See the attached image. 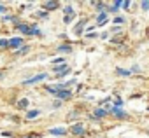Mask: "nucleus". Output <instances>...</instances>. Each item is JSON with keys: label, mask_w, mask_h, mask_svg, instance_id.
<instances>
[{"label": "nucleus", "mask_w": 149, "mask_h": 138, "mask_svg": "<svg viewBox=\"0 0 149 138\" xmlns=\"http://www.w3.org/2000/svg\"><path fill=\"white\" fill-rule=\"evenodd\" d=\"M16 30L21 32L23 35H37V37H42V32L37 28L35 23H32V25H28V23H19V25H16Z\"/></svg>", "instance_id": "f257e3e1"}, {"label": "nucleus", "mask_w": 149, "mask_h": 138, "mask_svg": "<svg viewBox=\"0 0 149 138\" xmlns=\"http://www.w3.org/2000/svg\"><path fill=\"white\" fill-rule=\"evenodd\" d=\"M107 110H109V114H112L116 119H119V121H123V119H130V114L128 112H125L121 107H114V105H107Z\"/></svg>", "instance_id": "f03ea898"}, {"label": "nucleus", "mask_w": 149, "mask_h": 138, "mask_svg": "<svg viewBox=\"0 0 149 138\" xmlns=\"http://www.w3.org/2000/svg\"><path fill=\"white\" fill-rule=\"evenodd\" d=\"M68 133H70L72 136L83 138V136H86V128H84V124H83V122H76V124H72V126H70Z\"/></svg>", "instance_id": "7ed1b4c3"}, {"label": "nucleus", "mask_w": 149, "mask_h": 138, "mask_svg": "<svg viewBox=\"0 0 149 138\" xmlns=\"http://www.w3.org/2000/svg\"><path fill=\"white\" fill-rule=\"evenodd\" d=\"M49 75L46 74V72H40V74H35V75H32L30 79H25L23 81V86H33V84H39V82H42V81H46Z\"/></svg>", "instance_id": "20e7f679"}, {"label": "nucleus", "mask_w": 149, "mask_h": 138, "mask_svg": "<svg viewBox=\"0 0 149 138\" xmlns=\"http://www.w3.org/2000/svg\"><path fill=\"white\" fill-rule=\"evenodd\" d=\"M23 46H25V39H23V37H13V39H9V49L18 51V49L23 47Z\"/></svg>", "instance_id": "39448f33"}, {"label": "nucleus", "mask_w": 149, "mask_h": 138, "mask_svg": "<svg viewBox=\"0 0 149 138\" xmlns=\"http://www.w3.org/2000/svg\"><path fill=\"white\" fill-rule=\"evenodd\" d=\"M74 96V93H72V89H61V91H58L56 93V100H60V101H67V100H70Z\"/></svg>", "instance_id": "423d86ee"}, {"label": "nucleus", "mask_w": 149, "mask_h": 138, "mask_svg": "<svg viewBox=\"0 0 149 138\" xmlns=\"http://www.w3.org/2000/svg\"><path fill=\"white\" fill-rule=\"evenodd\" d=\"M60 2H56V0H49V2H44L42 4V9L46 11V12H51V11H56V9H60Z\"/></svg>", "instance_id": "0eeeda50"}, {"label": "nucleus", "mask_w": 149, "mask_h": 138, "mask_svg": "<svg viewBox=\"0 0 149 138\" xmlns=\"http://www.w3.org/2000/svg\"><path fill=\"white\" fill-rule=\"evenodd\" d=\"M105 23H109V16H107V12H100L97 16V26L98 28L100 26H105Z\"/></svg>", "instance_id": "6e6552de"}, {"label": "nucleus", "mask_w": 149, "mask_h": 138, "mask_svg": "<svg viewBox=\"0 0 149 138\" xmlns=\"http://www.w3.org/2000/svg\"><path fill=\"white\" fill-rule=\"evenodd\" d=\"M56 51H58V52H63V54H70L74 49H72V46H70L68 42H65V44H60V46L56 47Z\"/></svg>", "instance_id": "1a4fd4ad"}, {"label": "nucleus", "mask_w": 149, "mask_h": 138, "mask_svg": "<svg viewBox=\"0 0 149 138\" xmlns=\"http://www.w3.org/2000/svg\"><path fill=\"white\" fill-rule=\"evenodd\" d=\"M86 23H88V19H81V21H77V25L76 26H74V33H76V35H81L83 33V28L86 26Z\"/></svg>", "instance_id": "9d476101"}, {"label": "nucleus", "mask_w": 149, "mask_h": 138, "mask_svg": "<svg viewBox=\"0 0 149 138\" xmlns=\"http://www.w3.org/2000/svg\"><path fill=\"white\" fill-rule=\"evenodd\" d=\"M119 7H123V2H121V0H116V2H112V4L107 7V12H112V14H116V12L119 11Z\"/></svg>", "instance_id": "9b49d317"}, {"label": "nucleus", "mask_w": 149, "mask_h": 138, "mask_svg": "<svg viewBox=\"0 0 149 138\" xmlns=\"http://www.w3.org/2000/svg\"><path fill=\"white\" fill-rule=\"evenodd\" d=\"M68 133V129L65 128H51L49 129V135H54V136H65Z\"/></svg>", "instance_id": "f8f14e48"}, {"label": "nucleus", "mask_w": 149, "mask_h": 138, "mask_svg": "<svg viewBox=\"0 0 149 138\" xmlns=\"http://www.w3.org/2000/svg\"><path fill=\"white\" fill-rule=\"evenodd\" d=\"M28 105H30L28 98H21V100H18V101H16V108H18V110H26V108H28Z\"/></svg>", "instance_id": "ddd939ff"}, {"label": "nucleus", "mask_w": 149, "mask_h": 138, "mask_svg": "<svg viewBox=\"0 0 149 138\" xmlns=\"http://www.w3.org/2000/svg\"><path fill=\"white\" fill-rule=\"evenodd\" d=\"M93 115H95L97 119H102V117L109 115V110H107V108H102V107H97V108H95V112H93Z\"/></svg>", "instance_id": "4468645a"}, {"label": "nucleus", "mask_w": 149, "mask_h": 138, "mask_svg": "<svg viewBox=\"0 0 149 138\" xmlns=\"http://www.w3.org/2000/svg\"><path fill=\"white\" fill-rule=\"evenodd\" d=\"M67 68H70V66H68L67 63H60V65H54V66H53V72H54V74L58 75V74H61V72H65V70H67Z\"/></svg>", "instance_id": "2eb2a0df"}, {"label": "nucleus", "mask_w": 149, "mask_h": 138, "mask_svg": "<svg viewBox=\"0 0 149 138\" xmlns=\"http://www.w3.org/2000/svg\"><path fill=\"white\" fill-rule=\"evenodd\" d=\"M4 21H7V23H14V26L21 23V21H19V16H13V14H7V16H4Z\"/></svg>", "instance_id": "dca6fc26"}, {"label": "nucleus", "mask_w": 149, "mask_h": 138, "mask_svg": "<svg viewBox=\"0 0 149 138\" xmlns=\"http://www.w3.org/2000/svg\"><path fill=\"white\" fill-rule=\"evenodd\" d=\"M28 52H30V46H26V44H25L23 47H19L18 51H14V54H16V56H26Z\"/></svg>", "instance_id": "f3484780"}, {"label": "nucleus", "mask_w": 149, "mask_h": 138, "mask_svg": "<svg viewBox=\"0 0 149 138\" xmlns=\"http://www.w3.org/2000/svg\"><path fill=\"white\" fill-rule=\"evenodd\" d=\"M40 115V110H28L26 112V121H32V119H35V117H39Z\"/></svg>", "instance_id": "a211bd4d"}, {"label": "nucleus", "mask_w": 149, "mask_h": 138, "mask_svg": "<svg viewBox=\"0 0 149 138\" xmlns=\"http://www.w3.org/2000/svg\"><path fill=\"white\" fill-rule=\"evenodd\" d=\"M116 74L121 75V77H130L132 75V70H125V68H116Z\"/></svg>", "instance_id": "6ab92c4d"}, {"label": "nucleus", "mask_w": 149, "mask_h": 138, "mask_svg": "<svg viewBox=\"0 0 149 138\" xmlns=\"http://www.w3.org/2000/svg\"><path fill=\"white\" fill-rule=\"evenodd\" d=\"M63 14H65V16H76V11H74V7H72V6H65Z\"/></svg>", "instance_id": "aec40b11"}, {"label": "nucleus", "mask_w": 149, "mask_h": 138, "mask_svg": "<svg viewBox=\"0 0 149 138\" xmlns=\"http://www.w3.org/2000/svg\"><path fill=\"white\" fill-rule=\"evenodd\" d=\"M46 91H47L51 96H56V93H58V91L54 89V86H53V84H46Z\"/></svg>", "instance_id": "412c9836"}, {"label": "nucleus", "mask_w": 149, "mask_h": 138, "mask_svg": "<svg viewBox=\"0 0 149 138\" xmlns=\"http://www.w3.org/2000/svg\"><path fill=\"white\" fill-rule=\"evenodd\" d=\"M112 23H114L116 26H121V25L125 23V18H123V16H116V18L112 19Z\"/></svg>", "instance_id": "4be33fe9"}, {"label": "nucleus", "mask_w": 149, "mask_h": 138, "mask_svg": "<svg viewBox=\"0 0 149 138\" xmlns=\"http://www.w3.org/2000/svg\"><path fill=\"white\" fill-rule=\"evenodd\" d=\"M74 84H77V79H70V81H67V82H63V86H65V89H70V86H74Z\"/></svg>", "instance_id": "5701e85b"}, {"label": "nucleus", "mask_w": 149, "mask_h": 138, "mask_svg": "<svg viewBox=\"0 0 149 138\" xmlns=\"http://www.w3.org/2000/svg\"><path fill=\"white\" fill-rule=\"evenodd\" d=\"M9 47V39H0V49Z\"/></svg>", "instance_id": "b1692460"}, {"label": "nucleus", "mask_w": 149, "mask_h": 138, "mask_svg": "<svg viewBox=\"0 0 149 138\" xmlns=\"http://www.w3.org/2000/svg\"><path fill=\"white\" fill-rule=\"evenodd\" d=\"M76 117H79V110H74V112H70L67 119H68V121H74V119H76Z\"/></svg>", "instance_id": "393cba45"}, {"label": "nucleus", "mask_w": 149, "mask_h": 138, "mask_svg": "<svg viewBox=\"0 0 149 138\" xmlns=\"http://www.w3.org/2000/svg\"><path fill=\"white\" fill-rule=\"evenodd\" d=\"M140 9L142 11H149V0H142V2H140Z\"/></svg>", "instance_id": "a878e982"}, {"label": "nucleus", "mask_w": 149, "mask_h": 138, "mask_svg": "<svg viewBox=\"0 0 149 138\" xmlns=\"http://www.w3.org/2000/svg\"><path fill=\"white\" fill-rule=\"evenodd\" d=\"M74 18H76V16H63V23L65 25H70L74 21Z\"/></svg>", "instance_id": "bb28decb"}, {"label": "nucleus", "mask_w": 149, "mask_h": 138, "mask_svg": "<svg viewBox=\"0 0 149 138\" xmlns=\"http://www.w3.org/2000/svg\"><path fill=\"white\" fill-rule=\"evenodd\" d=\"M35 18H47V12L46 11H37L35 12Z\"/></svg>", "instance_id": "cd10ccee"}, {"label": "nucleus", "mask_w": 149, "mask_h": 138, "mask_svg": "<svg viewBox=\"0 0 149 138\" xmlns=\"http://www.w3.org/2000/svg\"><path fill=\"white\" fill-rule=\"evenodd\" d=\"M7 12H9L7 6H4V4H0V14H6V16H7Z\"/></svg>", "instance_id": "c85d7f7f"}, {"label": "nucleus", "mask_w": 149, "mask_h": 138, "mask_svg": "<svg viewBox=\"0 0 149 138\" xmlns=\"http://www.w3.org/2000/svg\"><path fill=\"white\" fill-rule=\"evenodd\" d=\"M130 7H132V2H130V0H125V2H123V9L130 11Z\"/></svg>", "instance_id": "c756f323"}, {"label": "nucleus", "mask_w": 149, "mask_h": 138, "mask_svg": "<svg viewBox=\"0 0 149 138\" xmlns=\"http://www.w3.org/2000/svg\"><path fill=\"white\" fill-rule=\"evenodd\" d=\"M68 74H70V68H67V70H65V72H61V74H58V75H56V79H63V77H65V75H68Z\"/></svg>", "instance_id": "7c9ffc66"}, {"label": "nucleus", "mask_w": 149, "mask_h": 138, "mask_svg": "<svg viewBox=\"0 0 149 138\" xmlns=\"http://www.w3.org/2000/svg\"><path fill=\"white\" fill-rule=\"evenodd\" d=\"M121 40H123V37H121V35H116L114 39H111V42H112V44H119Z\"/></svg>", "instance_id": "2f4dec72"}, {"label": "nucleus", "mask_w": 149, "mask_h": 138, "mask_svg": "<svg viewBox=\"0 0 149 138\" xmlns=\"http://www.w3.org/2000/svg\"><path fill=\"white\" fill-rule=\"evenodd\" d=\"M130 70H132V74H139V72H140V66H139V65H133Z\"/></svg>", "instance_id": "473e14b6"}, {"label": "nucleus", "mask_w": 149, "mask_h": 138, "mask_svg": "<svg viewBox=\"0 0 149 138\" xmlns=\"http://www.w3.org/2000/svg\"><path fill=\"white\" fill-rule=\"evenodd\" d=\"M60 63H65V58H54L53 59V65H60Z\"/></svg>", "instance_id": "72a5a7b5"}, {"label": "nucleus", "mask_w": 149, "mask_h": 138, "mask_svg": "<svg viewBox=\"0 0 149 138\" xmlns=\"http://www.w3.org/2000/svg\"><path fill=\"white\" fill-rule=\"evenodd\" d=\"M21 138H40V135H39V133H30V135H26V136H21Z\"/></svg>", "instance_id": "f704fd0d"}, {"label": "nucleus", "mask_w": 149, "mask_h": 138, "mask_svg": "<svg viewBox=\"0 0 149 138\" xmlns=\"http://www.w3.org/2000/svg\"><path fill=\"white\" fill-rule=\"evenodd\" d=\"M111 32H112V33H118V35H119V33H121V26H112V28H111Z\"/></svg>", "instance_id": "c9c22d12"}, {"label": "nucleus", "mask_w": 149, "mask_h": 138, "mask_svg": "<svg viewBox=\"0 0 149 138\" xmlns=\"http://www.w3.org/2000/svg\"><path fill=\"white\" fill-rule=\"evenodd\" d=\"M97 37H100V35H97L95 32H93V33H91V32H90V33H86V39H97Z\"/></svg>", "instance_id": "e433bc0d"}, {"label": "nucleus", "mask_w": 149, "mask_h": 138, "mask_svg": "<svg viewBox=\"0 0 149 138\" xmlns=\"http://www.w3.org/2000/svg\"><path fill=\"white\" fill-rule=\"evenodd\" d=\"M61 103H63V101H60V100H56V101L53 103V108H54V110H56V108H60V107H61Z\"/></svg>", "instance_id": "4c0bfd02"}, {"label": "nucleus", "mask_w": 149, "mask_h": 138, "mask_svg": "<svg viewBox=\"0 0 149 138\" xmlns=\"http://www.w3.org/2000/svg\"><path fill=\"white\" fill-rule=\"evenodd\" d=\"M2 136H6V138H7V136H9V138H13L14 135H13V131H2Z\"/></svg>", "instance_id": "58836bf2"}, {"label": "nucleus", "mask_w": 149, "mask_h": 138, "mask_svg": "<svg viewBox=\"0 0 149 138\" xmlns=\"http://www.w3.org/2000/svg\"><path fill=\"white\" fill-rule=\"evenodd\" d=\"M123 105V100L121 98H116V101H114V107H121Z\"/></svg>", "instance_id": "ea45409f"}, {"label": "nucleus", "mask_w": 149, "mask_h": 138, "mask_svg": "<svg viewBox=\"0 0 149 138\" xmlns=\"http://www.w3.org/2000/svg\"><path fill=\"white\" fill-rule=\"evenodd\" d=\"M6 77V70H0V81H2Z\"/></svg>", "instance_id": "a19ab883"}, {"label": "nucleus", "mask_w": 149, "mask_h": 138, "mask_svg": "<svg viewBox=\"0 0 149 138\" xmlns=\"http://www.w3.org/2000/svg\"><path fill=\"white\" fill-rule=\"evenodd\" d=\"M100 39H109V33H107V32H105V33H102V35H100Z\"/></svg>", "instance_id": "79ce46f5"}, {"label": "nucleus", "mask_w": 149, "mask_h": 138, "mask_svg": "<svg viewBox=\"0 0 149 138\" xmlns=\"http://www.w3.org/2000/svg\"><path fill=\"white\" fill-rule=\"evenodd\" d=\"M11 121H14V122H19V119H18L16 115H11Z\"/></svg>", "instance_id": "37998d69"}, {"label": "nucleus", "mask_w": 149, "mask_h": 138, "mask_svg": "<svg viewBox=\"0 0 149 138\" xmlns=\"http://www.w3.org/2000/svg\"><path fill=\"white\" fill-rule=\"evenodd\" d=\"M146 110H147V112H149V105H147V107H146Z\"/></svg>", "instance_id": "c03bdc74"}, {"label": "nucleus", "mask_w": 149, "mask_h": 138, "mask_svg": "<svg viewBox=\"0 0 149 138\" xmlns=\"http://www.w3.org/2000/svg\"><path fill=\"white\" fill-rule=\"evenodd\" d=\"M147 35H149V26H147Z\"/></svg>", "instance_id": "a18cd8bd"}, {"label": "nucleus", "mask_w": 149, "mask_h": 138, "mask_svg": "<svg viewBox=\"0 0 149 138\" xmlns=\"http://www.w3.org/2000/svg\"><path fill=\"white\" fill-rule=\"evenodd\" d=\"M102 138H105V136H102Z\"/></svg>", "instance_id": "49530a36"}]
</instances>
